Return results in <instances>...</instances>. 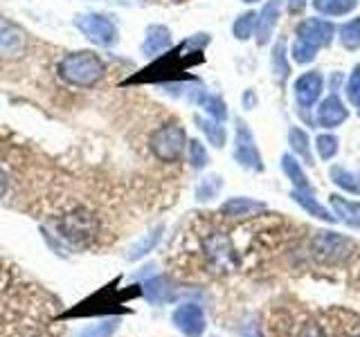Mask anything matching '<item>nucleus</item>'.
Masks as SVG:
<instances>
[{"mask_svg":"<svg viewBox=\"0 0 360 337\" xmlns=\"http://www.w3.org/2000/svg\"><path fill=\"white\" fill-rule=\"evenodd\" d=\"M243 3H259V0H243Z\"/></svg>","mask_w":360,"mask_h":337,"instance_id":"35","label":"nucleus"},{"mask_svg":"<svg viewBox=\"0 0 360 337\" xmlns=\"http://www.w3.org/2000/svg\"><path fill=\"white\" fill-rule=\"evenodd\" d=\"M354 252V241L335 232H318L313 239V256L322 263H342Z\"/></svg>","mask_w":360,"mask_h":337,"instance_id":"4","label":"nucleus"},{"mask_svg":"<svg viewBox=\"0 0 360 337\" xmlns=\"http://www.w3.org/2000/svg\"><path fill=\"white\" fill-rule=\"evenodd\" d=\"M347 99L352 101L354 104V108L360 112V65L358 67H354V72L349 74V79H347Z\"/></svg>","mask_w":360,"mask_h":337,"instance_id":"28","label":"nucleus"},{"mask_svg":"<svg viewBox=\"0 0 360 337\" xmlns=\"http://www.w3.org/2000/svg\"><path fill=\"white\" fill-rule=\"evenodd\" d=\"M221 211L228 218H250V216H257V213L266 211V205L259 200H252V198H230L221 207Z\"/></svg>","mask_w":360,"mask_h":337,"instance_id":"13","label":"nucleus"},{"mask_svg":"<svg viewBox=\"0 0 360 337\" xmlns=\"http://www.w3.org/2000/svg\"><path fill=\"white\" fill-rule=\"evenodd\" d=\"M315 54H318V50L313 48V45L304 43V41H295V45H292V61L304 65V63H311L315 59Z\"/></svg>","mask_w":360,"mask_h":337,"instance_id":"30","label":"nucleus"},{"mask_svg":"<svg viewBox=\"0 0 360 337\" xmlns=\"http://www.w3.org/2000/svg\"><path fill=\"white\" fill-rule=\"evenodd\" d=\"M288 144L295 155H300L307 164H313V155H311V146H309V135L304 133L302 128L292 126L288 131Z\"/></svg>","mask_w":360,"mask_h":337,"instance_id":"20","label":"nucleus"},{"mask_svg":"<svg viewBox=\"0 0 360 337\" xmlns=\"http://www.w3.org/2000/svg\"><path fill=\"white\" fill-rule=\"evenodd\" d=\"M281 5H284V0H268V3L264 5V9L259 11V16H257V29H255L259 45H266L270 41V37H273V32H275L277 22H279Z\"/></svg>","mask_w":360,"mask_h":337,"instance_id":"11","label":"nucleus"},{"mask_svg":"<svg viewBox=\"0 0 360 337\" xmlns=\"http://www.w3.org/2000/svg\"><path fill=\"white\" fill-rule=\"evenodd\" d=\"M273 65H275V77L279 79L281 84L286 81L288 77V63H286V48H284V41L277 43V48L273 52Z\"/></svg>","mask_w":360,"mask_h":337,"instance_id":"27","label":"nucleus"},{"mask_svg":"<svg viewBox=\"0 0 360 337\" xmlns=\"http://www.w3.org/2000/svg\"><path fill=\"white\" fill-rule=\"evenodd\" d=\"M56 72L65 84L77 88H93L97 86L106 74L104 61L99 59L95 52H70L59 61Z\"/></svg>","mask_w":360,"mask_h":337,"instance_id":"1","label":"nucleus"},{"mask_svg":"<svg viewBox=\"0 0 360 337\" xmlns=\"http://www.w3.org/2000/svg\"><path fill=\"white\" fill-rule=\"evenodd\" d=\"M358 0H313V7L322 16H347L356 9Z\"/></svg>","mask_w":360,"mask_h":337,"instance_id":"17","label":"nucleus"},{"mask_svg":"<svg viewBox=\"0 0 360 337\" xmlns=\"http://www.w3.org/2000/svg\"><path fill=\"white\" fill-rule=\"evenodd\" d=\"M196 124H198V128L205 133V138L210 140V144L212 146H217V149H223L225 146V128L221 126V121H217V119H205V117H200V115H196Z\"/></svg>","mask_w":360,"mask_h":337,"instance_id":"19","label":"nucleus"},{"mask_svg":"<svg viewBox=\"0 0 360 337\" xmlns=\"http://www.w3.org/2000/svg\"><path fill=\"white\" fill-rule=\"evenodd\" d=\"M331 207H333V216L335 220H342L345 225L354 230H360V202L347 200L342 196H331Z\"/></svg>","mask_w":360,"mask_h":337,"instance_id":"15","label":"nucleus"},{"mask_svg":"<svg viewBox=\"0 0 360 337\" xmlns=\"http://www.w3.org/2000/svg\"><path fill=\"white\" fill-rule=\"evenodd\" d=\"M160 232H162V230H155V232H153L151 236H146V239H144V241H142V243H140L138 247H135V252H133L131 256H133V258H138V256H142V254H146V252H149L151 247H153V245H155L158 241H160Z\"/></svg>","mask_w":360,"mask_h":337,"instance_id":"32","label":"nucleus"},{"mask_svg":"<svg viewBox=\"0 0 360 337\" xmlns=\"http://www.w3.org/2000/svg\"><path fill=\"white\" fill-rule=\"evenodd\" d=\"M169 45H172V32H169L165 25H151L146 29L142 52H144V56H158L160 52L169 50Z\"/></svg>","mask_w":360,"mask_h":337,"instance_id":"14","label":"nucleus"},{"mask_svg":"<svg viewBox=\"0 0 360 337\" xmlns=\"http://www.w3.org/2000/svg\"><path fill=\"white\" fill-rule=\"evenodd\" d=\"M255 29H257V14L255 11H245V14H241L234 20V27H232L234 37L239 41H248L255 34Z\"/></svg>","mask_w":360,"mask_h":337,"instance_id":"23","label":"nucleus"},{"mask_svg":"<svg viewBox=\"0 0 360 337\" xmlns=\"http://www.w3.org/2000/svg\"><path fill=\"white\" fill-rule=\"evenodd\" d=\"M322 90H324V79L320 72H315V70L304 72L295 81V99L300 108H313L318 104Z\"/></svg>","mask_w":360,"mask_h":337,"instance_id":"10","label":"nucleus"},{"mask_svg":"<svg viewBox=\"0 0 360 337\" xmlns=\"http://www.w3.org/2000/svg\"><path fill=\"white\" fill-rule=\"evenodd\" d=\"M187 151H189V162L194 168H202V166H207L210 162V155H207V149L202 146L198 140H191L187 142Z\"/></svg>","mask_w":360,"mask_h":337,"instance_id":"26","label":"nucleus"},{"mask_svg":"<svg viewBox=\"0 0 360 337\" xmlns=\"http://www.w3.org/2000/svg\"><path fill=\"white\" fill-rule=\"evenodd\" d=\"M338 39H340L345 50H358L360 48V16L345 22V25L338 29Z\"/></svg>","mask_w":360,"mask_h":337,"instance_id":"21","label":"nucleus"},{"mask_svg":"<svg viewBox=\"0 0 360 337\" xmlns=\"http://www.w3.org/2000/svg\"><path fill=\"white\" fill-rule=\"evenodd\" d=\"M315 146H318V153L322 160H331V157H335V153H338V138L335 135H318Z\"/></svg>","mask_w":360,"mask_h":337,"instance_id":"29","label":"nucleus"},{"mask_svg":"<svg viewBox=\"0 0 360 337\" xmlns=\"http://www.w3.org/2000/svg\"><path fill=\"white\" fill-rule=\"evenodd\" d=\"M335 37V27L331 25L329 20H322V18H304L300 25H297V39L313 45L315 50L324 48L329 45Z\"/></svg>","mask_w":360,"mask_h":337,"instance_id":"8","label":"nucleus"},{"mask_svg":"<svg viewBox=\"0 0 360 337\" xmlns=\"http://www.w3.org/2000/svg\"><path fill=\"white\" fill-rule=\"evenodd\" d=\"M5 189H7V180H5V173L0 171V198L5 196Z\"/></svg>","mask_w":360,"mask_h":337,"instance_id":"34","label":"nucleus"},{"mask_svg":"<svg viewBox=\"0 0 360 337\" xmlns=\"http://www.w3.org/2000/svg\"><path fill=\"white\" fill-rule=\"evenodd\" d=\"M174 324L187 337H200L202 331H205V315H202V308L196 306V303H185V306L176 308Z\"/></svg>","mask_w":360,"mask_h":337,"instance_id":"9","label":"nucleus"},{"mask_svg":"<svg viewBox=\"0 0 360 337\" xmlns=\"http://www.w3.org/2000/svg\"><path fill=\"white\" fill-rule=\"evenodd\" d=\"M324 337H360V317L347 310H329L322 319Z\"/></svg>","mask_w":360,"mask_h":337,"instance_id":"7","label":"nucleus"},{"mask_svg":"<svg viewBox=\"0 0 360 337\" xmlns=\"http://www.w3.org/2000/svg\"><path fill=\"white\" fill-rule=\"evenodd\" d=\"M115 329H117V319H106V322L93 326V329H88L82 337H110L115 333Z\"/></svg>","mask_w":360,"mask_h":337,"instance_id":"31","label":"nucleus"},{"mask_svg":"<svg viewBox=\"0 0 360 337\" xmlns=\"http://www.w3.org/2000/svg\"><path fill=\"white\" fill-rule=\"evenodd\" d=\"M307 7V0H288V9L290 14H300V11Z\"/></svg>","mask_w":360,"mask_h":337,"instance_id":"33","label":"nucleus"},{"mask_svg":"<svg viewBox=\"0 0 360 337\" xmlns=\"http://www.w3.org/2000/svg\"><path fill=\"white\" fill-rule=\"evenodd\" d=\"M292 200L297 202L300 207H304L307 209L311 216H315V218H320V220H324V223H335V216L329 211V209H324L318 200L313 198V194H311V189H292Z\"/></svg>","mask_w":360,"mask_h":337,"instance_id":"16","label":"nucleus"},{"mask_svg":"<svg viewBox=\"0 0 360 337\" xmlns=\"http://www.w3.org/2000/svg\"><path fill=\"white\" fill-rule=\"evenodd\" d=\"M221 178L219 176H207L200 180V185L196 187V198L202 202V200H212L217 198V194L221 191Z\"/></svg>","mask_w":360,"mask_h":337,"instance_id":"25","label":"nucleus"},{"mask_svg":"<svg viewBox=\"0 0 360 337\" xmlns=\"http://www.w3.org/2000/svg\"><path fill=\"white\" fill-rule=\"evenodd\" d=\"M234 160L239 162L243 168H250V171H264L262 153H259L257 144H255L252 131L248 128V124H243V119H236Z\"/></svg>","mask_w":360,"mask_h":337,"instance_id":"5","label":"nucleus"},{"mask_svg":"<svg viewBox=\"0 0 360 337\" xmlns=\"http://www.w3.org/2000/svg\"><path fill=\"white\" fill-rule=\"evenodd\" d=\"M75 27L84 34L88 41H93L95 45L101 48H112L120 43V29L108 16L104 14H79L75 18Z\"/></svg>","mask_w":360,"mask_h":337,"instance_id":"3","label":"nucleus"},{"mask_svg":"<svg viewBox=\"0 0 360 337\" xmlns=\"http://www.w3.org/2000/svg\"><path fill=\"white\" fill-rule=\"evenodd\" d=\"M198 104H202V108L210 112L212 119H217V121L228 119V106H225V101L221 97H217V95H202Z\"/></svg>","mask_w":360,"mask_h":337,"instance_id":"24","label":"nucleus"},{"mask_svg":"<svg viewBox=\"0 0 360 337\" xmlns=\"http://www.w3.org/2000/svg\"><path fill=\"white\" fill-rule=\"evenodd\" d=\"M187 135L185 128L176 121L162 124L151 135V151L160 162H178L185 153Z\"/></svg>","mask_w":360,"mask_h":337,"instance_id":"2","label":"nucleus"},{"mask_svg":"<svg viewBox=\"0 0 360 337\" xmlns=\"http://www.w3.org/2000/svg\"><path fill=\"white\" fill-rule=\"evenodd\" d=\"M281 168H284L286 178L290 180L295 189H311L307 173H304V168L300 166V162L292 155H288V153L281 155Z\"/></svg>","mask_w":360,"mask_h":337,"instance_id":"18","label":"nucleus"},{"mask_svg":"<svg viewBox=\"0 0 360 337\" xmlns=\"http://www.w3.org/2000/svg\"><path fill=\"white\" fill-rule=\"evenodd\" d=\"M331 178L338 187H342L345 191H352V194H358L360 196V180L352 173L347 171L345 166H331Z\"/></svg>","mask_w":360,"mask_h":337,"instance_id":"22","label":"nucleus"},{"mask_svg":"<svg viewBox=\"0 0 360 337\" xmlns=\"http://www.w3.org/2000/svg\"><path fill=\"white\" fill-rule=\"evenodd\" d=\"M27 50V32L11 18L0 16V59H20Z\"/></svg>","mask_w":360,"mask_h":337,"instance_id":"6","label":"nucleus"},{"mask_svg":"<svg viewBox=\"0 0 360 337\" xmlns=\"http://www.w3.org/2000/svg\"><path fill=\"white\" fill-rule=\"evenodd\" d=\"M347 115H349V112H347V108L342 104V99L338 95H329L318 106L315 121H318V126H322V128H335L347 119Z\"/></svg>","mask_w":360,"mask_h":337,"instance_id":"12","label":"nucleus"}]
</instances>
